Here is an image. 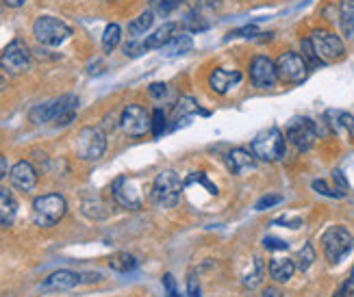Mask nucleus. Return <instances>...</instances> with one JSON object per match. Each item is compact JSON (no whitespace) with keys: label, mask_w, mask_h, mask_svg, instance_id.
<instances>
[{"label":"nucleus","mask_w":354,"mask_h":297,"mask_svg":"<svg viewBox=\"0 0 354 297\" xmlns=\"http://www.w3.org/2000/svg\"><path fill=\"white\" fill-rule=\"evenodd\" d=\"M354 248V237L348 228L344 226H331L326 228L324 235H322V250H324V256L326 261L337 265L342 259L352 252Z\"/></svg>","instance_id":"f257e3e1"},{"label":"nucleus","mask_w":354,"mask_h":297,"mask_svg":"<svg viewBox=\"0 0 354 297\" xmlns=\"http://www.w3.org/2000/svg\"><path fill=\"white\" fill-rule=\"evenodd\" d=\"M65 211H67V204H65L63 195H59V193L39 195L33 202V222L39 228H50L61 222Z\"/></svg>","instance_id":"f03ea898"},{"label":"nucleus","mask_w":354,"mask_h":297,"mask_svg":"<svg viewBox=\"0 0 354 297\" xmlns=\"http://www.w3.org/2000/svg\"><path fill=\"white\" fill-rule=\"evenodd\" d=\"M311 46L316 50V55L324 61V63H333L346 57V44L344 39L337 33L329 31V29H313L311 35Z\"/></svg>","instance_id":"7ed1b4c3"},{"label":"nucleus","mask_w":354,"mask_h":297,"mask_svg":"<svg viewBox=\"0 0 354 297\" xmlns=\"http://www.w3.org/2000/svg\"><path fill=\"white\" fill-rule=\"evenodd\" d=\"M252 154L258 161H265V163H274V161H280L283 154H285V137H283V132L276 126L261 130L252 139Z\"/></svg>","instance_id":"20e7f679"},{"label":"nucleus","mask_w":354,"mask_h":297,"mask_svg":"<svg viewBox=\"0 0 354 297\" xmlns=\"http://www.w3.org/2000/svg\"><path fill=\"white\" fill-rule=\"evenodd\" d=\"M33 35L42 46H61L72 37V29L59 18L42 16L33 24Z\"/></svg>","instance_id":"39448f33"},{"label":"nucleus","mask_w":354,"mask_h":297,"mask_svg":"<svg viewBox=\"0 0 354 297\" xmlns=\"http://www.w3.org/2000/svg\"><path fill=\"white\" fill-rule=\"evenodd\" d=\"M181 191H183V180L179 178V174L176 171L166 169L155 178L153 198L161 209H174L176 204H179Z\"/></svg>","instance_id":"423d86ee"},{"label":"nucleus","mask_w":354,"mask_h":297,"mask_svg":"<svg viewBox=\"0 0 354 297\" xmlns=\"http://www.w3.org/2000/svg\"><path fill=\"white\" fill-rule=\"evenodd\" d=\"M276 70H278V80L285 85H300L309 76V65L305 57L296 50H285L276 59Z\"/></svg>","instance_id":"0eeeda50"},{"label":"nucleus","mask_w":354,"mask_h":297,"mask_svg":"<svg viewBox=\"0 0 354 297\" xmlns=\"http://www.w3.org/2000/svg\"><path fill=\"white\" fill-rule=\"evenodd\" d=\"M107 150L104 132L96 126H87L76 137V154L83 161H98Z\"/></svg>","instance_id":"6e6552de"},{"label":"nucleus","mask_w":354,"mask_h":297,"mask_svg":"<svg viewBox=\"0 0 354 297\" xmlns=\"http://www.w3.org/2000/svg\"><path fill=\"white\" fill-rule=\"evenodd\" d=\"M248 76L250 83L256 89H272L278 83V70H276V61H272L265 55H256L250 65H248Z\"/></svg>","instance_id":"1a4fd4ad"},{"label":"nucleus","mask_w":354,"mask_h":297,"mask_svg":"<svg viewBox=\"0 0 354 297\" xmlns=\"http://www.w3.org/2000/svg\"><path fill=\"white\" fill-rule=\"evenodd\" d=\"M287 139L296 147L298 152H309L313 143L318 139V128L316 121L309 117H296L287 128Z\"/></svg>","instance_id":"9d476101"},{"label":"nucleus","mask_w":354,"mask_h":297,"mask_svg":"<svg viewBox=\"0 0 354 297\" xmlns=\"http://www.w3.org/2000/svg\"><path fill=\"white\" fill-rule=\"evenodd\" d=\"M29 63H31V50L22 39H13L3 50V55H0V67L9 74H20L24 70H29Z\"/></svg>","instance_id":"9b49d317"},{"label":"nucleus","mask_w":354,"mask_h":297,"mask_svg":"<svg viewBox=\"0 0 354 297\" xmlns=\"http://www.w3.org/2000/svg\"><path fill=\"white\" fill-rule=\"evenodd\" d=\"M120 126L129 137H142L151 130V115L140 104H129L120 115Z\"/></svg>","instance_id":"f8f14e48"},{"label":"nucleus","mask_w":354,"mask_h":297,"mask_svg":"<svg viewBox=\"0 0 354 297\" xmlns=\"http://www.w3.org/2000/svg\"><path fill=\"white\" fill-rule=\"evenodd\" d=\"M111 193H113V198L120 206H124L129 211L142 209V191L133 178H126V176L115 178V182L111 187Z\"/></svg>","instance_id":"ddd939ff"},{"label":"nucleus","mask_w":354,"mask_h":297,"mask_svg":"<svg viewBox=\"0 0 354 297\" xmlns=\"http://www.w3.org/2000/svg\"><path fill=\"white\" fill-rule=\"evenodd\" d=\"M9 178L18 191H31V189H35V185H37V171L29 161H20V163L11 167Z\"/></svg>","instance_id":"4468645a"},{"label":"nucleus","mask_w":354,"mask_h":297,"mask_svg":"<svg viewBox=\"0 0 354 297\" xmlns=\"http://www.w3.org/2000/svg\"><path fill=\"white\" fill-rule=\"evenodd\" d=\"M241 78H243V74L239 70H226V67H217V70H213L211 76H209V87L215 93L224 96V93H228L235 85L241 83Z\"/></svg>","instance_id":"2eb2a0df"},{"label":"nucleus","mask_w":354,"mask_h":297,"mask_svg":"<svg viewBox=\"0 0 354 297\" xmlns=\"http://www.w3.org/2000/svg\"><path fill=\"white\" fill-rule=\"evenodd\" d=\"M76 109H78V98L72 93H65V96L54 100V126H67L76 119Z\"/></svg>","instance_id":"dca6fc26"},{"label":"nucleus","mask_w":354,"mask_h":297,"mask_svg":"<svg viewBox=\"0 0 354 297\" xmlns=\"http://www.w3.org/2000/svg\"><path fill=\"white\" fill-rule=\"evenodd\" d=\"M83 278L74 272H67V269H61V272H54L50 274L44 282H42V289L46 291H67V289H74L76 285H80Z\"/></svg>","instance_id":"f3484780"},{"label":"nucleus","mask_w":354,"mask_h":297,"mask_svg":"<svg viewBox=\"0 0 354 297\" xmlns=\"http://www.w3.org/2000/svg\"><path fill=\"white\" fill-rule=\"evenodd\" d=\"M226 165L233 174H241L256 167V156L250 154L248 150H243V147H235V150H230L226 154Z\"/></svg>","instance_id":"a211bd4d"},{"label":"nucleus","mask_w":354,"mask_h":297,"mask_svg":"<svg viewBox=\"0 0 354 297\" xmlns=\"http://www.w3.org/2000/svg\"><path fill=\"white\" fill-rule=\"evenodd\" d=\"M192 48H194L192 35H189V33H176L161 50H163V55H166V57H181V55H185V52L192 50Z\"/></svg>","instance_id":"6ab92c4d"},{"label":"nucleus","mask_w":354,"mask_h":297,"mask_svg":"<svg viewBox=\"0 0 354 297\" xmlns=\"http://www.w3.org/2000/svg\"><path fill=\"white\" fill-rule=\"evenodd\" d=\"M176 31H179V26H176L174 22H168V24H163L159 26V29L153 33V35H148V39L144 42L146 50H157V48H163L166 46L170 39L176 35Z\"/></svg>","instance_id":"aec40b11"},{"label":"nucleus","mask_w":354,"mask_h":297,"mask_svg":"<svg viewBox=\"0 0 354 297\" xmlns=\"http://www.w3.org/2000/svg\"><path fill=\"white\" fill-rule=\"evenodd\" d=\"M294 274H296L294 259H274L269 263V276L274 282H278V285H283V282H289Z\"/></svg>","instance_id":"412c9836"},{"label":"nucleus","mask_w":354,"mask_h":297,"mask_svg":"<svg viewBox=\"0 0 354 297\" xmlns=\"http://www.w3.org/2000/svg\"><path fill=\"white\" fill-rule=\"evenodd\" d=\"M16 213H18L16 200L11 198L9 191H5V189H0V228L11 226L13 219H16Z\"/></svg>","instance_id":"4be33fe9"},{"label":"nucleus","mask_w":354,"mask_h":297,"mask_svg":"<svg viewBox=\"0 0 354 297\" xmlns=\"http://www.w3.org/2000/svg\"><path fill=\"white\" fill-rule=\"evenodd\" d=\"M339 26L342 33L354 39V0H342L339 3Z\"/></svg>","instance_id":"5701e85b"},{"label":"nucleus","mask_w":354,"mask_h":297,"mask_svg":"<svg viewBox=\"0 0 354 297\" xmlns=\"http://www.w3.org/2000/svg\"><path fill=\"white\" fill-rule=\"evenodd\" d=\"M137 265H140L137 259L129 252H118L115 256H111V261H109V267L118 274H129L133 269H137Z\"/></svg>","instance_id":"b1692460"},{"label":"nucleus","mask_w":354,"mask_h":297,"mask_svg":"<svg viewBox=\"0 0 354 297\" xmlns=\"http://www.w3.org/2000/svg\"><path fill=\"white\" fill-rule=\"evenodd\" d=\"M29 119L33 124H48V121H52L54 119V100L44 102V104H35L29 111Z\"/></svg>","instance_id":"393cba45"},{"label":"nucleus","mask_w":354,"mask_h":297,"mask_svg":"<svg viewBox=\"0 0 354 297\" xmlns=\"http://www.w3.org/2000/svg\"><path fill=\"white\" fill-rule=\"evenodd\" d=\"M153 22H155V13H153L151 9H148V11H144L142 16H137V18H135V20L129 24V33H131L133 37L144 35V33L151 31Z\"/></svg>","instance_id":"a878e982"},{"label":"nucleus","mask_w":354,"mask_h":297,"mask_svg":"<svg viewBox=\"0 0 354 297\" xmlns=\"http://www.w3.org/2000/svg\"><path fill=\"white\" fill-rule=\"evenodd\" d=\"M294 263H296V269H300V272H307V269L313 267V263H316V250H313L311 243H307V246H302L296 252Z\"/></svg>","instance_id":"bb28decb"},{"label":"nucleus","mask_w":354,"mask_h":297,"mask_svg":"<svg viewBox=\"0 0 354 297\" xmlns=\"http://www.w3.org/2000/svg\"><path fill=\"white\" fill-rule=\"evenodd\" d=\"M120 37H122V29L118 24H109L104 33H102V50L104 52H113L120 46Z\"/></svg>","instance_id":"cd10ccee"},{"label":"nucleus","mask_w":354,"mask_h":297,"mask_svg":"<svg viewBox=\"0 0 354 297\" xmlns=\"http://www.w3.org/2000/svg\"><path fill=\"white\" fill-rule=\"evenodd\" d=\"M261 280H263V263H261V259H254L252 261V269L246 276H243V287H246V289H256L258 285H261Z\"/></svg>","instance_id":"c85d7f7f"},{"label":"nucleus","mask_w":354,"mask_h":297,"mask_svg":"<svg viewBox=\"0 0 354 297\" xmlns=\"http://www.w3.org/2000/svg\"><path fill=\"white\" fill-rule=\"evenodd\" d=\"M151 130H153V137L155 139H161L163 132L168 130V117L161 109H155L153 115H151Z\"/></svg>","instance_id":"c756f323"},{"label":"nucleus","mask_w":354,"mask_h":297,"mask_svg":"<svg viewBox=\"0 0 354 297\" xmlns=\"http://www.w3.org/2000/svg\"><path fill=\"white\" fill-rule=\"evenodd\" d=\"M194 113H202V109H200L198 102L192 96H185V98H181L179 102H176V117L183 119V115L189 117V115H194Z\"/></svg>","instance_id":"7c9ffc66"},{"label":"nucleus","mask_w":354,"mask_h":297,"mask_svg":"<svg viewBox=\"0 0 354 297\" xmlns=\"http://www.w3.org/2000/svg\"><path fill=\"white\" fill-rule=\"evenodd\" d=\"M181 0H151V11L155 16H170L174 9H179Z\"/></svg>","instance_id":"2f4dec72"},{"label":"nucleus","mask_w":354,"mask_h":297,"mask_svg":"<svg viewBox=\"0 0 354 297\" xmlns=\"http://www.w3.org/2000/svg\"><path fill=\"white\" fill-rule=\"evenodd\" d=\"M300 48H302L300 55L305 57V61H307V65H309V70H316V67L324 65V61H322V59L316 55V50H313V46H311V39H309V37H307V39H302Z\"/></svg>","instance_id":"473e14b6"},{"label":"nucleus","mask_w":354,"mask_h":297,"mask_svg":"<svg viewBox=\"0 0 354 297\" xmlns=\"http://www.w3.org/2000/svg\"><path fill=\"white\" fill-rule=\"evenodd\" d=\"M313 191H318L320 195H326V198H335V200H339V198H344L346 195V191H342V189H331L329 185H326L324 180H313Z\"/></svg>","instance_id":"72a5a7b5"},{"label":"nucleus","mask_w":354,"mask_h":297,"mask_svg":"<svg viewBox=\"0 0 354 297\" xmlns=\"http://www.w3.org/2000/svg\"><path fill=\"white\" fill-rule=\"evenodd\" d=\"M194 182H200V185H204L211 191V195H217V187L207 178V174L204 171H194L192 176H189L187 180H185V185H194Z\"/></svg>","instance_id":"f704fd0d"},{"label":"nucleus","mask_w":354,"mask_h":297,"mask_svg":"<svg viewBox=\"0 0 354 297\" xmlns=\"http://www.w3.org/2000/svg\"><path fill=\"white\" fill-rule=\"evenodd\" d=\"M263 248L269 252H285V250H289V243L283 241V239H276V237H265Z\"/></svg>","instance_id":"c9c22d12"},{"label":"nucleus","mask_w":354,"mask_h":297,"mask_svg":"<svg viewBox=\"0 0 354 297\" xmlns=\"http://www.w3.org/2000/svg\"><path fill=\"white\" fill-rule=\"evenodd\" d=\"M280 202H283V195H276V193L272 195L269 193V195H263L261 200H258L256 204H254V209L256 211H267V209H274L276 204H280Z\"/></svg>","instance_id":"e433bc0d"},{"label":"nucleus","mask_w":354,"mask_h":297,"mask_svg":"<svg viewBox=\"0 0 354 297\" xmlns=\"http://www.w3.org/2000/svg\"><path fill=\"white\" fill-rule=\"evenodd\" d=\"M163 287H166V291H168V297H183L181 291H179V287H176L174 276H170V274L163 276Z\"/></svg>","instance_id":"4c0bfd02"},{"label":"nucleus","mask_w":354,"mask_h":297,"mask_svg":"<svg viewBox=\"0 0 354 297\" xmlns=\"http://www.w3.org/2000/svg\"><path fill=\"white\" fill-rule=\"evenodd\" d=\"M276 226H285V228H300L302 226V219L300 217H294V215H283V217H278L276 222H274Z\"/></svg>","instance_id":"58836bf2"},{"label":"nucleus","mask_w":354,"mask_h":297,"mask_svg":"<svg viewBox=\"0 0 354 297\" xmlns=\"http://www.w3.org/2000/svg\"><path fill=\"white\" fill-rule=\"evenodd\" d=\"M144 50H146V46L144 44H137L135 39H131L129 44H124V55L126 57H140Z\"/></svg>","instance_id":"ea45409f"},{"label":"nucleus","mask_w":354,"mask_h":297,"mask_svg":"<svg viewBox=\"0 0 354 297\" xmlns=\"http://www.w3.org/2000/svg\"><path fill=\"white\" fill-rule=\"evenodd\" d=\"M148 93H151L153 98H163L168 93V85L166 83H153L148 87Z\"/></svg>","instance_id":"a19ab883"},{"label":"nucleus","mask_w":354,"mask_h":297,"mask_svg":"<svg viewBox=\"0 0 354 297\" xmlns=\"http://www.w3.org/2000/svg\"><path fill=\"white\" fill-rule=\"evenodd\" d=\"M258 33V29L254 24H248V26H243V29H237V31H233L230 33V37H254Z\"/></svg>","instance_id":"79ce46f5"},{"label":"nucleus","mask_w":354,"mask_h":297,"mask_svg":"<svg viewBox=\"0 0 354 297\" xmlns=\"http://www.w3.org/2000/svg\"><path fill=\"white\" fill-rule=\"evenodd\" d=\"M342 126L344 130L354 139V115L352 113H342Z\"/></svg>","instance_id":"37998d69"},{"label":"nucleus","mask_w":354,"mask_h":297,"mask_svg":"<svg viewBox=\"0 0 354 297\" xmlns=\"http://www.w3.org/2000/svg\"><path fill=\"white\" fill-rule=\"evenodd\" d=\"M333 178H335V182L339 185V189H342V191H344V189H348V180L344 178V174L342 171H333Z\"/></svg>","instance_id":"c03bdc74"},{"label":"nucleus","mask_w":354,"mask_h":297,"mask_svg":"<svg viewBox=\"0 0 354 297\" xmlns=\"http://www.w3.org/2000/svg\"><path fill=\"white\" fill-rule=\"evenodd\" d=\"M189 297H202V293H200V287H198L196 278L189 280Z\"/></svg>","instance_id":"a18cd8bd"},{"label":"nucleus","mask_w":354,"mask_h":297,"mask_svg":"<svg viewBox=\"0 0 354 297\" xmlns=\"http://www.w3.org/2000/svg\"><path fill=\"white\" fill-rule=\"evenodd\" d=\"M261 297H283V293L276 289V287H267L265 291H263V295Z\"/></svg>","instance_id":"49530a36"},{"label":"nucleus","mask_w":354,"mask_h":297,"mask_svg":"<svg viewBox=\"0 0 354 297\" xmlns=\"http://www.w3.org/2000/svg\"><path fill=\"white\" fill-rule=\"evenodd\" d=\"M7 169H9V165H7V158L0 154V180H3L5 176H7Z\"/></svg>","instance_id":"de8ad7c7"},{"label":"nucleus","mask_w":354,"mask_h":297,"mask_svg":"<svg viewBox=\"0 0 354 297\" xmlns=\"http://www.w3.org/2000/svg\"><path fill=\"white\" fill-rule=\"evenodd\" d=\"M3 3H5L7 7H11V9H20V7H24L26 0H3Z\"/></svg>","instance_id":"09e8293b"},{"label":"nucleus","mask_w":354,"mask_h":297,"mask_svg":"<svg viewBox=\"0 0 354 297\" xmlns=\"http://www.w3.org/2000/svg\"><path fill=\"white\" fill-rule=\"evenodd\" d=\"M352 285H354V267H352Z\"/></svg>","instance_id":"8fccbe9b"},{"label":"nucleus","mask_w":354,"mask_h":297,"mask_svg":"<svg viewBox=\"0 0 354 297\" xmlns=\"http://www.w3.org/2000/svg\"><path fill=\"white\" fill-rule=\"evenodd\" d=\"M352 297H354V293H352Z\"/></svg>","instance_id":"3c124183"}]
</instances>
